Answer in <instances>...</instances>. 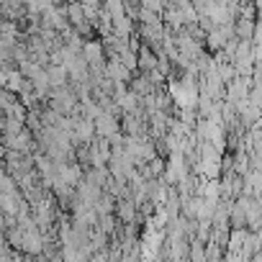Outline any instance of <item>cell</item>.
Instances as JSON below:
<instances>
[{
  "mask_svg": "<svg viewBox=\"0 0 262 262\" xmlns=\"http://www.w3.org/2000/svg\"><path fill=\"white\" fill-rule=\"evenodd\" d=\"M18 247H24L29 254H39V252H41V234H39L34 226H26V231L21 234Z\"/></svg>",
  "mask_w": 262,
  "mask_h": 262,
  "instance_id": "obj_1",
  "label": "cell"
},
{
  "mask_svg": "<svg viewBox=\"0 0 262 262\" xmlns=\"http://www.w3.org/2000/svg\"><path fill=\"white\" fill-rule=\"evenodd\" d=\"M82 59L88 62V64H100L103 62V47L98 44V41H88L85 47H82Z\"/></svg>",
  "mask_w": 262,
  "mask_h": 262,
  "instance_id": "obj_2",
  "label": "cell"
},
{
  "mask_svg": "<svg viewBox=\"0 0 262 262\" xmlns=\"http://www.w3.org/2000/svg\"><path fill=\"white\" fill-rule=\"evenodd\" d=\"M47 80H49L52 88H62L64 80H67V70H64L62 64H59V67H49V70H47Z\"/></svg>",
  "mask_w": 262,
  "mask_h": 262,
  "instance_id": "obj_3",
  "label": "cell"
},
{
  "mask_svg": "<svg viewBox=\"0 0 262 262\" xmlns=\"http://www.w3.org/2000/svg\"><path fill=\"white\" fill-rule=\"evenodd\" d=\"M108 72H111V77H113L116 82H123L126 75H128V67H126L121 59H113V62L108 64Z\"/></svg>",
  "mask_w": 262,
  "mask_h": 262,
  "instance_id": "obj_4",
  "label": "cell"
}]
</instances>
